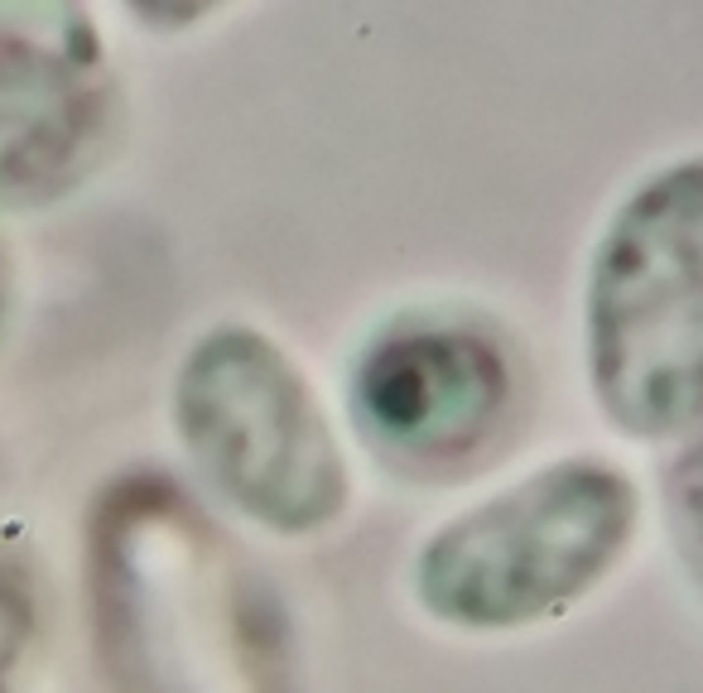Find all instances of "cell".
Returning <instances> with one entry per match:
<instances>
[{
  "mask_svg": "<svg viewBox=\"0 0 703 693\" xmlns=\"http://www.w3.org/2000/svg\"><path fill=\"white\" fill-rule=\"evenodd\" d=\"M92 602L116 693H299L275 592L174 482L106 496Z\"/></svg>",
  "mask_w": 703,
  "mask_h": 693,
  "instance_id": "cell-1",
  "label": "cell"
},
{
  "mask_svg": "<svg viewBox=\"0 0 703 693\" xmlns=\"http://www.w3.org/2000/svg\"><path fill=\"white\" fill-rule=\"evenodd\" d=\"M588 381L632 439L703 424V154L612 212L588 275Z\"/></svg>",
  "mask_w": 703,
  "mask_h": 693,
  "instance_id": "cell-2",
  "label": "cell"
},
{
  "mask_svg": "<svg viewBox=\"0 0 703 693\" xmlns=\"http://www.w3.org/2000/svg\"><path fill=\"white\" fill-rule=\"evenodd\" d=\"M636 486L598 458H564L439 525L415 554V598L458 631L560 616L636 534Z\"/></svg>",
  "mask_w": 703,
  "mask_h": 693,
  "instance_id": "cell-3",
  "label": "cell"
},
{
  "mask_svg": "<svg viewBox=\"0 0 703 693\" xmlns=\"http://www.w3.org/2000/svg\"><path fill=\"white\" fill-rule=\"evenodd\" d=\"M174 415L227 501L275 534L329 530L352 477L329 409L295 357L256 327H212L178 367Z\"/></svg>",
  "mask_w": 703,
  "mask_h": 693,
  "instance_id": "cell-4",
  "label": "cell"
},
{
  "mask_svg": "<svg viewBox=\"0 0 703 693\" xmlns=\"http://www.w3.org/2000/svg\"><path fill=\"white\" fill-rule=\"evenodd\" d=\"M506 400V357L458 323H395L352 367L357 429L405 462H458L482 448Z\"/></svg>",
  "mask_w": 703,
  "mask_h": 693,
  "instance_id": "cell-5",
  "label": "cell"
},
{
  "mask_svg": "<svg viewBox=\"0 0 703 693\" xmlns=\"http://www.w3.org/2000/svg\"><path fill=\"white\" fill-rule=\"evenodd\" d=\"M106 78L88 39L0 30V203L68 188L106 130Z\"/></svg>",
  "mask_w": 703,
  "mask_h": 693,
  "instance_id": "cell-6",
  "label": "cell"
},
{
  "mask_svg": "<svg viewBox=\"0 0 703 693\" xmlns=\"http://www.w3.org/2000/svg\"><path fill=\"white\" fill-rule=\"evenodd\" d=\"M665 496H670V516L689 558L703 568V424L665 472Z\"/></svg>",
  "mask_w": 703,
  "mask_h": 693,
  "instance_id": "cell-7",
  "label": "cell"
},
{
  "mask_svg": "<svg viewBox=\"0 0 703 693\" xmlns=\"http://www.w3.org/2000/svg\"><path fill=\"white\" fill-rule=\"evenodd\" d=\"M24 636H30V612H24L20 592L10 588V582H0V693H5L10 665L20 660Z\"/></svg>",
  "mask_w": 703,
  "mask_h": 693,
  "instance_id": "cell-8",
  "label": "cell"
}]
</instances>
